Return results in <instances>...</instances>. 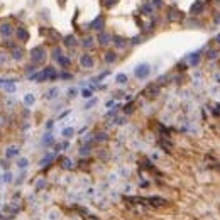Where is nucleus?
<instances>
[{
    "label": "nucleus",
    "mask_w": 220,
    "mask_h": 220,
    "mask_svg": "<svg viewBox=\"0 0 220 220\" xmlns=\"http://www.w3.org/2000/svg\"><path fill=\"white\" fill-rule=\"evenodd\" d=\"M146 200L151 203L152 207H164V205L168 203L164 198H159V196H151V198H146Z\"/></svg>",
    "instance_id": "nucleus-1"
},
{
    "label": "nucleus",
    "mask_w": 220,
    "mask_h": 220,
    "mask_svg": "<svg viewBox=\"0 0 220 220\" xmlns=\"http://www.w3.org/2000/svg\"><path fill=\"white\" fill-rule=\"evenodd\" d=\"M147 73H149V66H146V65H144V66H139V69L136 71V75H137L139 78H141V76H146Z\"/></svg>",
    "instance_id": "nucleus-2"
},
{
    "label": "nucleus",
    "mask_w": 220,
    "mask_h": 220,
    "mask_svg": "<svg viewBox=\"0 0 220 220\" xmlns=\"http://www.w3.org/2000/svg\"><path fill=\"white\" fill-rule=\"evenodd\" d=\"M14 154H17V149L15 147H10L9 151H7V156H14Z\"/></svg>",
    "instance_id": "nucleus-3"
},
{
    "label": "nucleus",
    "mask_w": 220,
    "mask_h": 220,
    "mask_svg": "<svg viewBox=\"0 0 220 220\" xmlns=\"http://www.w3.org/2000/svg\"><path fill=\"white\" fill-rule=\"evenodd\" d=\"M19 166H21V168H26V166H27V159H21V161H19Z\"/></svg>",
    "instance_id": "nucleus-4"
},
{
    "label": "nucleus",
    "mask_w": 220,
    "mask_h": 220,
    "mask_svg": "<svg viewBox=\"0 0 220 220\" xmlns=\"http://www.w3.org/2000/svg\"><path fill=\"white\" fill-rule=\"evenodd\" d=\"M117 80H119V83H125V75H119Z\"/></svg>",
    "instance_id": "nucleus-5"
},
{
    "label": "nucleus",
    "mask_w": 220,
    "mask_h": 220,
    "mask_svg": "<svg viewBox=\"0 0 220 220\" xmlns=\"http://www.w3.org/2000/svg\"><path fill=\"white\" fill-rule=\"evenodd\" d=\"M90 95H91L90 90H85V91H83V97H90Z\"/></svg>",
    "instance_id": "nucleus-6"
},
{
    "label": "nucleus",
    "mask_w": 220,
    "mask_h": 220,
    "mask_svg": "<svg viewBox=\"0 0 220 220\" xmlns=\"http://www.w3.org/2000/svg\"><path fill=\"white\" fill-rule=\"evenodd\" d=\"M4 180H5V181H10V173H7V174H5Z\"/></svg>",
    "instance_id": "nucleus-7"
},
{
    "label": "nucleus",
    "mask_w": 220,
    "mask_h": 220,
    "mask_svg": "<svg viewBox=\"0 0 220 220\" xmlns=\"http://www.w3.org/2000/svg\"><path fill=\"white\" fill-rule=\"evenodd\" d=\"M26 102H27V104H30V102H34V98H32V97H27Z\"/></svg>",
    "instance_id": "nucleus-8"
},
{
    "label": "nucleus",
    "mask_w": 220,
    "mask_h": 220,
    "mask_svg": "<svg viewBox=\"0 0 220 220\" xmlns=\"http://www.w3.org/2000/svg\"><path fill=\"white\" fill-rule=\"evenodd\" d=\"M0 220H12L10 217H0Z\"/></svg>",
    "instance_id": "nucleus-9"
}]
</instances>
